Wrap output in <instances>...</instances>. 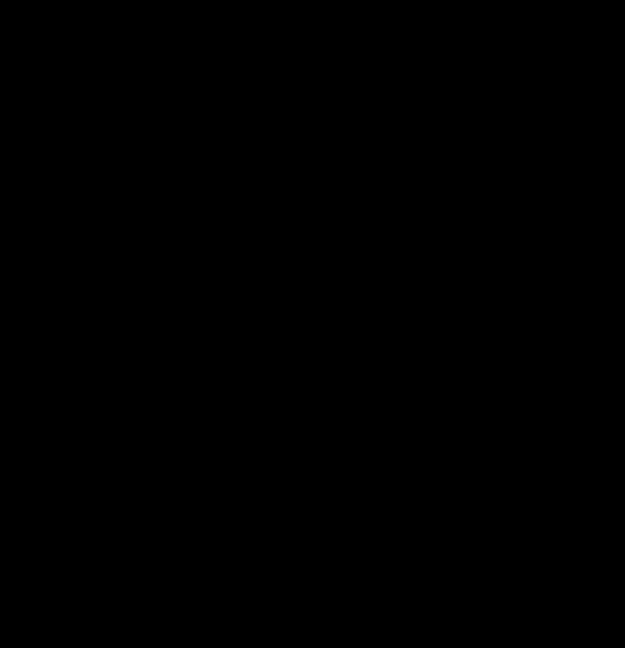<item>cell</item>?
I'll return each mask as SVG.
<instances>
[]
</instances>
